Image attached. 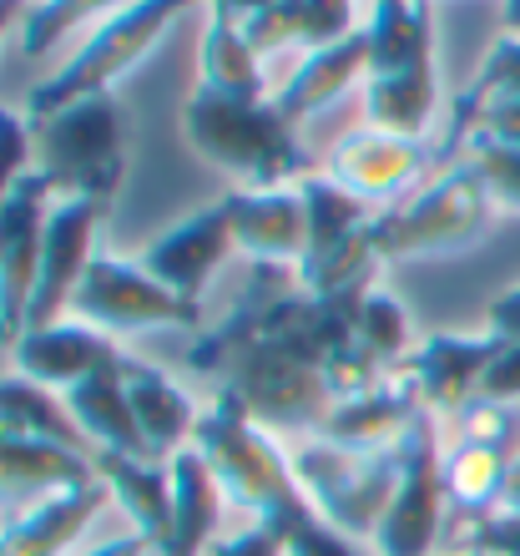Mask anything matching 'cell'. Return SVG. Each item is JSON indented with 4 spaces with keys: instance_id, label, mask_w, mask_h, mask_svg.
<instances>
[{
    "instance_id": "6da1fadb",
    "label": "cell",
    "mask_w": 520,
    "mask_h": 556,
    "mask_svg": "<svg viewBox=\"0 0 520 556\" xmlns=\"http://www.w3.org/2000/svg\"><path fill=\"white\" fill-rule=\"evenodd\" d=\"M192 451L213 466L223 496L238 501L253 521L283 531L308 501L293 476V455L274 440V430H263L238 400L217 395L198 420Z\"/></svg>"
},
{
    "instance_id": "7a4b0ae2",
    "label": "cell",
    "mask_w": 520,
    "mask_h": 556,
    "mask_svg": "<svg viewBox=\"0 0 520 556\" xmlns=\"http://www.w3.org/2000/svg\"><path fill=\"white\" fill-rule=\"evenodd\" d=\"M182 132L198 147V157L238 177L248 192L293 188V177H308V152L299 147V127L283 122L274 102H232L198 91L182 106Z\"/></svg>"
},
{
    "instance_id": "3957f363",
    "label": "cell",
    "mask_w": 520,
    "mask_h": 556,
    "mask_svg": "<svg viewBox=\"0 0 520 556\" xmlns=\"http://www.w3.org/2000/svg\"><path fill=\"white\" fill-rule=\"evenodd\" d=\"M491 213H495L491 188H485L475 162L465 157L449 173L434 177L424 192H415L409 203L375 218V249L384 264L475 249L480 238L491 233Z\"/></svg>"
},
{
    "instance_id": "277c9868",
    "label": "cell",
    "mask_w": 520,
    "mask_h": 556,
    "mask_svg": "<svg viewBox=\"0 0 520 556\" xmlns=\"http://www.w3.org/2000/svg\"><path fill=\"white\" fill-rule=\"evenodd\" d=\"M122 142H127V122H122V106L112 102V91L81 97V102L61 106L56 117L41 122V137H36L41 177L61 198L112 203L122 167H127Z\"/></svg>"
},
{
    "instance_id": "5b68a950",
    "label": "cell",
    "mask_w": 520,
    "mask_h": 556,
    "mask_svg": "<svg viewBox=\"0 0 520 556\" xmlns=\"http://www.w3.org/2000/svg\"><path fill=\"white\" fill-rule=\"evenodd\" d=\"M293 476H299L304 501L329 527H339L354 542H375L379 516L399 485V451L364 455L314 435L293 451Z\"/></svg>"
},
{
    "instance_id": "8992f818",
    "label": "cell",
    "mask_w": 520,
    "mask_h": 556,
    "mask_svg": "<svg viewBox=\"0 0 520 556\" xmlns=\"http://www.w3.org/2000/svg\"><path fill=\"white\" fill-rule=\"evenodd\" d=\"M188 5L192 0H131V5H122L116 15H106L102 30H97L51 81H41V87L30 91V117L46 122V117H56L61 106L81 102V97L112 91L116 76H127Z\"/></svg>"
},
{
    "instance_id": "52a82bcc",
    "label": "cell",
    "mask_w": 520,
    "mask_h": 556,
    "mask_svg": "<svg viewBox=\"0 0 520 556\" xmlns=\"http://www.w3.org/2000/svg\"><path fill=\"white\" fill-rule=\"evenodd\" d=\"M102 334H147V329H192L203 324V304L177 299L173 289H162L142 264H122L112 253H97L87 278L72 293V314Z\"/></svg>"
},
{
    "instance_id": "ba28073f",
    "label": "cell",
    "mask_w": 520,
    "mask_h": 556,
    "mask_svg": "<svg viewBox=\"0 0 520 556\" xmlns=\"http://www.w3.org/2000/svg\"><path fill=\"white\" fill-rule=\"evenodd\" d=\"M440 430L434 415L424 410L409 425L405 445H399V485H394L390 506L375 527V556H430L440 546L449 516V496L440 481Z\"/></svg>"
},
{
    "instance_id": "9c48e42d",
    "label": "cell",
    "mask_w": 520,
    "mask_h": 556,
    "mask_svg": "<svg viewBox=\"0 0 520 556\" xmlns=\"http://www.w3.org/2000/svg\"><path fill=\"white\" fill-rule=\"evenodd\" d=\"M106 223L102 198H56L41 228V268H36V293H30L26 329H46L72 314V293L87 278L97 258V233Z\"/></svg>"
},
{
    "instance_id": "30bf717a",
    "label": "cell",
    "mask_w": 520,
    "mask_h": 556,
    "mask_svg": "<svg viewBox=\"0 0 520 556\" xmlns=\"http://www.w3.org/2000/svg\"><path fill=\"white\" fill-rule=\"evenodd\" d=\"M46 213H51V182L41 173L21 177L0 198V344L5 350H15V339L26 334L36 268H41Z\"/></svg>"
},
{
    "instance_id": "8fae6325",
    "label": "cell",
    "mask_w": 520,
    "mask_h": 556,
    "mask_svg": "<svg viewBox=\"0 0 520 556\" xmlns=\"http://www.w3.org/2000/svg\"><path fill=\"white\" fill-rule=\"evenodd\" d=\"M228 253H232V223H228L223 198H217V203L188 213V218L173 223V228H162V233L142 249L137 264L157 278L162 289H173L177 299L203 304L207 278L228 264Z\"/></svg>"
},
{
    "instance_id": "7c38bea8",
    "label": "cell",
    "mask_w": 520,
    "mask_h": 556,
    "mask_svg": "<svg viewBox=\"0 0 520 556\" xmlns=\"http://www.w3.org/2000/svg\"><path fill=\"white\" fill-rule=\"evenodd\" d=\"M232 223V249L248 253L258 268H289L299 274L308 258V207L299 182L293 188H268V192H228L223 198Z\"/></svg>"
},
{
    "instance_id": "4fadbf2b",
    "label": "cell",
    "mask_w": 520,
    "mask_h": 556,
    "mask_svg": "<svg viewBox=\"0 0 520 556\" xmlns=\"http://www.w3.org/2000/svg\"><path fill=\"white\" fill-rule=\"evenodd\" d=\"M500 350L506 339H495L491 329L485 334H430L409 354L405 375L415 380L419 405L430 415H460L470 400H480V384Z\"/></svg>"
},
{
    "instance_id": "5bb4252c",
    "label": "cell",
    "mask_w": 520,
    "mask_h": 556,
    "mask_svg": "<svg viewBox=\"0 0 520 556\" xmlns=\"http://www.w3.org/2000/svg\"><path fill=\"white\" fill-rule=\"evenodd\" d=\"M419 415H424L419 390L405 369H399V375H384V380L359 390V395L339 400V405L324 415V425H318L314 435L329 440V445H344V451L390 455L405 445L409 425H415Z\"/></svg>"
},
{
    "instance_id": "9a60e30c",
    "label": "cell",
    "mask_w": 520,
    "mask_h": 556,
    "mask_svg": "<svg viewBox=\"0 0 520 556\" xmlns=\"http://www.w3.org/2000/svg\"><path fill=\"white\" fill-rule=\"evenodd\" d=\"M106 501H112V491H106L102 476L30 501L0 527V556H66V546L81 542V531L91 527V516L102 511Z\"/></svg>"
},
{
    "instance_id": "2e32d148",
    "label": "cell",
    "mask_w": 520,
    "mask_h": 556,
    "mask_svg": "<svg viewBox=\"0 0 520 556\" xmlns=\"http://www.w3.org/2000/svg\"><path fill=\"white\" fill-rule=\"evenodd\" d=\"M11 359H15V375H26V380L66 395L87 375L116 365L122 350H116L112 334H102V329H91L81 319H61V324H46V329H26V334L15 339Z\"/></svg>"
},
{
    "instance_id": "e0dca14e",
    "label": "cell",
    "mask_w": 520,
    "mask_h": 556,
    "mask_svg": "<svg viewBox=\"0 0 520 556\" xmlns=\"http://www.w3.org/2000/svg\"><path fill=\"white\" fill-rule=\"evenodd\" d=\"M329 167L339 188H348L354 198H364V203L375 207L415 188L419 173L430 167V152L419 142H409V137H390V132L364 127V132L339 137Z\"/></svg>"
},
{
    "instance_id": "ac0fdd59",
    "label": "cell",
    "mask_w": 520,
    "mask_h": 556,
    "mask_svg": "<svg viewBox=\"0 0 520 556\" xmlns=\"http://www.w3.org/2000/svg\"><path fill=\"white\" fill-rule=\"evenodd\" d=\"M122 380H127L131 415H137V430H142L152 460H173L177 451H188L198 435V420H203L198 400L167 369L131 359V354H122Z\"/></svg>"
},
{
    "instance_id": "d6986e66",
    "label": "cell",
    "mask_w": 520,
    "mask_h": 556,
    "mask_svg": "<svg viewBox=\"0 0 520 556\" xmlns=\"http://www.w3.org/2000/svg\"><path fill=\"white\" fill-rule=\"evenodd\" d=\"M66 410L72 420L81 425V435L91 440V451L97 455H137V460H152L147 451L142 430H137V415H131V400H127V380H122V359L97 375H87L81 384L66 390Z\"/></svg>"
},
{
    "instance_id": "ffe728a7",
    "label": "cell",
    "mask_w": 520,
    "mask_h": 556,
    "mask_svg": "<svg viewBox=\"0 0 520 556\" xmlns=\"http://www.w3.org/2000/svg\"><path fill=\"white\" fill-rule=\"evenodd\" d=\"M167 476H173V521H167V542L157 556H207L228 496H223L213 466L192 445L167 460Z\"/></svg>"
},
{
    "instance_id": "44dd1931",
    "label": "cell",
    "mask_w": 520,
    "mask_h": 556,
    "mask_svg": "<svg viewBox=\"0 0 520 556\" xmlns=\"http://www.w3.org/2000/svg\"><path fill=\"white\" fill-rule=\"evenodd\" d=\"M97 476L106 481L112 501L131 516V531H142L147 542L162 552L167 521H173V476L167 460H137V455H97Z\"/></svg>"
},
{
    "instance_id": "7402d4cb",
    "label": "cell",
    "mask_w": 520,
    "mask_h": 556,
    "mask_svg": "<svg viewBox=\"0 0 520 556\" xmlns=\"http://www.w3.org/2000/svg\"><path fill=\"white\" fill-rule=\"evenodd\" d=\"M0 435H15V440H41V445H66L76 455H91V440L81 435V425L72 420L66 400L46 384L26 380V375H0Z\"/></svg>"
},
{
    "instance_id": "603a6c76",
    "label": "cell",
    "mask_w": 520,
    "mask_h": 556,
    "mask_svg": "<svg viewBox=\"0 0 520 556\" xmlns=\"http://www.w3.org/2000/svg\"><path fill=\"white\" fill-rule=\"evenodd\" d=\"M359 72H369V41L359 36H348V41L339 46H318V51H308L304 61H299V72L289 76V87L278 91V112H283V122H299L314 117V112H324V106L339 97V91H348V81Z\"/></svg>"
},
{
    "instance_id": "cb8c5ba5",
    "label": "cell",
    "mask_w": 520,
    "mask_h": 556,
    "mask_svg": "<svg viewBox=\"0 0 520 556\" xmlns=\"http://www.w3.org/2000/svg\"><path fill=\"white\" fill-rule=\"evenodd\" d=\"M510 445H491V440H470L455 435V445L440 451V481L445 496L460 516H485L500 511L506 496V476H510Z\"/></svg>"
},
{
    "instance_id": "d4e9b609",
    "label": "cell",
    "mask_w": 520,
    "mask_h": 556,
    "mask_svg": "<svg viewBox=\"0 0 520 556\" xmlns=\"http://www.w3.org/2000/svg\"><path fill=\"white\" fill-rule=\"evenodd\" d=\"M364 41H369V76L430 66V51H434L430 0H375Z\"/></svg>"
},
{
    "instance_id": "484cf974",
    "label": "cell",
    "mask_w": 520,
    "mask_h": 556,
    "mask_svg": "<svg viewBox=\"0 0 520 556\" xmlns=\"http://www.w3.org/2000/svg\"><path fill=\"white\" fill-rule=\"evenodd\" d=\"M299 192H304V207H308V258H304V268L329 264L333 253H344L348 243H359V238L375 228V207L364 203V198H354L348 188H339L333 177L308 173L304 182H299ZM304 268H299V274H304Z\"/></svg>"
},
{
    "instance_id": "4316f807",
    "label": "cell",
    "mask_w": 520,
    "mask_h": 556,
    "mask_svg": "<svg viewBox=\"0 0 520 556\" xmlns=\"http://www.w3.org/2000/svg\"><path fill=\"white\" fill-rule=\"evenodd\" d=\"M198 76L213 97H232V102H263V72H258V51L248 46L243 26L232 15H213L198 41Z\"/></svg>"
},
{
    "instance_id": "83f0119b",
    "label": "cell",
    "mask_w": 520,
    "mask_h": 556,
    "mask_svg": "<svg viewBox=\"0 0 520 556\" xmlns=\"http://www.w3.org/2000/svg\"><path fill=\"white\" fill-rule=\"evenodd\" d=\"M364 117L375 132L409 137L419 142L434 117V66H409L394 76H369L364 91Z\"/></svg>"
},
{
    "instance_id": "f1b7e54d",
    "label": "cell",
    "mask_w": 520,
    "mask_h": 556,
    "mask_svg": "<svg viewBox=\"0 0 520 556\" xmlns=\"http://www.w3.org/2000/svg\"><path fill=\"white\" fill-rule=\"evenodd\" d=\"M354 334H359V350L369 354L384 375H399V365H409V354L419 350L405 304H399L390 289H379V283L354 304Z\"/></svg>"
},
{
    "instance_id": "f546056e",
    "label": "cell",
    "mask_w": 520,
    "mask_h": 556,
    "mask_svg": "<svg viewBox=\"0 0 520 556\" xmlns=\"http://www.w3.org/2000/svg\"><path fill=\"white\" fill-rule=\"evenodd\" d=\"M122 11V0H41L36 11L26 15V36H21V51L26 56H46L51 46L76 26V21H91V15Z\"/></svg>"
},
{
    "instance_id": "4dcf8cb0",
    "label": "cell",
    "mask_w": 520,
    "mask_h": 556,
    "mask_svg": "<svg viewBox=\"0 0 520 556\" xmlns=\"http://www.w3.org/2000/svg\"><path fill=\"white\" fill-rule=\"evenodd\" d=\"M278 536H283V552H289V556H364L359 542H354V536H344L339 527H329L314 506H304V511L293 516Z\"/></svg>"
},
{
    "instance_id": "1f68e13d",
    "label": "cell",
    "mask_w": 520,
    "mask_h": 556,
    "mask_svg": "<svg viewBox=\"0 0 520 556\" xmlns=\"http://www.w3.org/2000/svg\"><path fill=\"white\" fill-rule=\"evenodd\" d=\"M248 36V46L258 51V56H268V51H283V46L304 41V0H278V5H268V11L248 15V21H238Z\"/></svg>"
},
{
    "instance_id": "d6a6232c",
    "label": "cell",
    "mask_w": 520,
    "mask_h": 556,
    "mask_svg": "<svg viewBox=\"0 0 520 556\" xmlns=\"http://www.w3.org/2000/svg\"><path fill=\"white\" fill-rule=\"evenodd\" d=\"M470 162H475L480 177H485L495 207H516L520 213V147L470 142Z\"/></svg>"
},
{
    "instance_id": "836d02e7",
    "label": "cell",
    "mask_w": 520,
    "mask_h": 556,
    "mask_svg": "<svg viewBox=\"0 0 520 556\" xmlns=\"http://www.w3.org/2000/svg\"><path fill=\"white\" fill-rule=\"evenodd\" d=\"M470 556H520V511H485L465 516Z\"/></svg>"
},
{
    "instance_id": "e575fe53",
    "label": "cell",
    "mask_w": 520,
    "mask_h": 556,
    "mask_svg": "<svg viewBox=\"0 0 520 556\" xmlns=\"http://www.w3.org/2000/svg\"><path fill=\"white\" fill-rule=\"evenodd\" d=\"M354 30V0H304V46H339Z\"/></svg>"
},
{
    "instance_id": "d590c367",
    "label": "cell",
    "mask_w": 520,
    "mask_h": 556,
    "mask_svg": "<svg viewBox=\"0 0 520 556\" xmlns=\"http://www.w3.org/2000/svg\"><path fill=\"white\" fill-rule=\"evenodd\" d=\"M30 132H26V122L15 117L11 106H0V198L21 182V177H30Z\"/></svg>"
},
{
    "instance_id": "8d00e7d4",
    "label": "cell",
    "mask_w": 520,
    "mask_h": 556,
    "mask_svg": "<svg viewBox=\"0 0 520 556\" xmlns=\"http://www.w3.org/2000/svg\"><path fill=\"white\" fill-rule=\"evenodd\" d=\"M470 91H516L520 97V41L516 36L491 46V56L480 66V81Z\"/></svg>"
},
{
    "instance_id": "74e56055",
    "label": "cell",
    "mask_w": 520,
    "mask_h": 556,
    "mask_svg": "<svg viewBox=\"0 0 520 556\" xmlns=\"http://www.w3.org/2000/svg\"><path fill=\"white\" fill-rule=\"evenodd\" d=\"M207 556H289V552H283V536H278L274 527H263V521H248L238 536H228V542H213V546H207Z\"/></svg>"
},
{
    "instance_id": "f35d334b",
    "label": "cell",
    "mask_w": 520,
    "mask_h": 556,
    "mask_svg": "<svg viewBox=\"0 0 520 556\" xmlns=\"http://www.w3.org/2000/svg\"><path fill=\"white\" fill-rule=\"evenodd\" d=\"M480 400H495V405H516L520 400V344H506L495 354L491 375L480 384Z\"/></svg>"
},
{
    "instance_id": "ab89813d",
    "label": "cell",
    "mask_w": 520,
    "mask_h": 556,
    "mask_svg": "<svg viewBox=\"0 0 520 556\" xmlns=\"http://www.w3.org/2000/svg\"><path fill=\"white\" fill-rule=\"evenodd\" d=\"M485 329L506 344H520V283H510L506 293H495L485 308Z\"/></svg>"
},
{
    "instance_id": "60d3db41",
    "label": "cell",
    "mask_w": 520,
    "mask_h": 556,
    "mask_svg": "<svg viewBox=\"0 0 520 556\" xmlns=\"http://www.w3.org/2000/svg\"><path fill=\"white\" fill-rule=\"evenodd\" d=\"M147 552H157V546L147 542L142 531H127V536H106L97 546H81L76 556H147Z\"/></svg>"
},
{
    "instance_id": "b9f144b4",
    "label": "cell",
    "mask_w": 520,
    "mask_h": 556,
    "mask_svg": "<svg viewBox=\"0 0 520 556\" xmlns=\"http://www.w3.org/2000/svg\"><path fill=\"white\" fill-rule=\"evenodd\" d=\"M217 15H232V21H248V15L268 11V5H278V0H213Z\"/></svg>"
},
{
    "instance_id": "7bdbcfd3",
    "label": "cell",
    "mask_w": 520,
    "mask_h": 556,
    "mask_svg": "<svg viewBox=\"0 0 520 556\" xmlns=\"http://www.w3.org/2000/svg\"><path fill=\"white\" fill-rule=\"evenodd\" d=\"M500 511H520V451L510 455V476H506V496H500Z\"/></svg>"
},
{
    "instance_id": "ee69618b",
    "label": "cell",
    "mask_w": 520,
    "mask_h": 556,
    "mask_svg": "<svg viewBox=\"0 0 520 556\" xmlns=\"http://www.w3.org/2000/svg\"><path fill=\"white\" fill-rule=\"evenodd\" d=\"M506 36L520 41V0H506Z\"/></svg>"
},
{
    "instance_id": "f6af8a7d",
    "label": "cell",
    "mask_w": 520,
    "mask_h": 556,
    "mask_svg": "<svg viewBox=\"0 0 520 556\" xmlns=\"http://www.w3.org/2000/svg\"><path fill=\"white\" fill-rule=\"evenodd\" d=\"M15 5H21V0H0V36H5V26H11V15H15Z\"/></svg>"
}]
</instances>
